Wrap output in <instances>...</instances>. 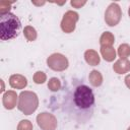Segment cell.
<instances>
[{
    "mask_svg": "<svg viewBox=\"0 0 130 130\" xmlns=\"http://www.w3.org/2000/svg\"><path fill=\"white\" fill-rule=\"evenodd\" d=\"M57 100L54 109H60L66 117L84 125L93 117L95 109V96L92 89L82 79L73 78L62 88L59 95H53Z\"/></svg>",
    "mask_w": 130,
    "mask_h": 130,
    "instance_id": "6da1fadb",
    "label": "cell"
},
{
    "mask_svg": "<svg viewBox=\"0 0 130 130\" xmlns=\"http://www.w3.org/2000/svg\"><path fill=\"white\" fill-rule=\"evenodd\" d=\"M21 29V22L19 18L11 13L0 15V39L2 41H9L18 37Z\"/></svg>",
    "mask_w": 130,
    "mask_h": 130,
    "instance_id": "7a4b0ae2",
    "label": "cell"
},
{
    "mask_svg": "<svg viewBox=\"0 0 130 130\" xmlns=\"http://www.w3.org/2000/svg\"><path fill=\"white\" fill-rule=\"evenodd\" d=\"M39 106V99L38 95L29 90L21 91L18 96V104L17 109L23 113L24 115L32 114Z\"/></svg>",
    "mask_w": 130,
    "mask_h": 130,
    "instance_id": "3957f363",
    "label": "cell"
},
{
    "mask_svg": "<svg viewBox=\"0 0 130 130\" xmlns=\"http://www.w3.org/2000/svg\"><path fill=\"white\" fill-rule=\"evenodd\" d=\"M122 17V10L118 3H111L105 12V21L109 26L117 25Z\"/></svg>",
    "mask_w": 130,
    "mask_h": 130,
    "instance_id": "277c9868",
    "label": "cell"
},
{
    "mask_svg": "<svg viewBox=\"0 0 130 130\" xmlns=\"http://www.w3.org/2000/svg\"><path fill=\"white\" fill-rule=\"evenodd\" d=\"M47 64L49 68L54 71H64L68 68L69 62L64 55L60 53H54L47 58Z\"/></svg>",
    "mask_w": 130,
    "mask_h": 130,
    "instance_id": "5b68a950",
    "label": "cell"
},
{
    "mask_svg": "<svg viewBox=\"0 0 130 130\" xmlns=\"http://www.w3.org/2000/svg\"><path fill=\"white\" fill-rule=\"evenodd\" d=\"M37 123L42 130H56L57 119L53 114L44 112L37 116Z\"/></svg>",
    "mask_w": 130,
    "mask_h": 130,
    "instance_id": "8992f818",
    "label": "cell"
},
{
    "mask_svg": "<svg viewBox=\"0 0 130 130\" xmlns=\"http://www.w3.org/2000/svg\"><path fill=\"white\" fill-rule=\"evenodd\" d=\"M79 16L78 13L72 10H69L67 12L64 13L62 21H61V28L64 32L66 34H70L75 29L76 26V22L78 20Z\"/></svg>",
    "mask_w": 130,
    "mask_h": 130,
    "instance_id": "52a82bcc",
    "label": "cell"
},
{
    "mask_svg": "<svg viewBox=\"0 0 130 130\" xmlns=\"http://www.w3.org/2000/svg\"><path fill=\"white\" fill-rule=\"evenodd\" d=\"M17 101V94L13 90H8L3 93L2 96V103L6 110H12L16 106Z\"/></svg>",
    "mask_w": 130,
    "mask_h": 130,
    "instance_id": "ba28073f",
    "label": "cell"
},
{
    "mask_svg": "<svg viewBox=\"0 0 130 130\" xmlns=\"http://www.w3.org/2000/svg\"><path fill=\"white\" fill-rule=\"evenodd\" d=\"M9 84L12 88L22 89L27 85V79L21 74H12L9 77Z\"/></svg>",
    "mask_w": 130,
    "mask_h": 130,
    "instance_id": "9c48e42d",
    "label": "cell"
},
{
    "mask_svg": "<svg viewBox=\"0 0 130 130\" xmlns=\"http://www.w3.org/2000/svg\"><path fill=\"white\" fill-rule=\"evenodd\" d=\"M113 70L118 74H124L130 71V61L128 59H119L113 65Z\"/></svg>",
    "mask_w": 130,
    "mask_h": 130,
    "instance_id": "30bf717a",
    "label": "cell"
},
{
    "mask_svg": "<svg viewBox=\"0 0 130 130\" xmlns=\"http://www.w3.org/2000/svg\"><path fill=\"white\" fill-rule=\"evenodd\" d=\"M84 59L86 61L87 64H89L90 66H96L98 64H100L101 58L100 55L98 54V52H95L94 50H86L84 53Z\"/></svg>",
    "mask_w": 130,
    "mask_h": 130,
    "instance_id": "8fae6325",
    "label": "cell"
},
{
    "mask_svg": "<svg viewBox=\"0 0 130 130\" xmlns=\"http://www.w3.org/2000/svg\"><path fill=\"white\" fill-rule=\"evenodd\" d=\"M88 79H89L90 84L94 87H99L103 83V75L98 70H91L88 75Z\"/></svg>",
    "mask_w": 130,
    "mask_h": 130,
    "instance_id": "7c38bea8",
    "label": "cell"
},
{
    "mask_svg": "<svg viewBox=\"0 0 130 130\" xmlns=\"http://www.w3.org/2000/svg\"><path fill=\"white\" fill-rule=\"evenodd\" d=\"M115 42V37L111 31H105L100 38L101 47H112Z\"/></svg>",
    "mask_w": 130,
    "mask_h": 130,
    "instance_id": "4fadbf2b",
    "label": "cell"
},
{
    "mask_svg": "<svg viewBox=\"0 0 130 130\" xmlns=\"http://www.w3.org/2000/svg\"><path fill=\"white\" fill-rule=\"evenodd\" d=\"M101 54L108 62H112L116 58V51L113 47H101Z\"/></svg>",
    "mask_w": 130,
    "mask_h": 130,
    "instance_id": "5bb4252c",
    "label": "cell"
},
{
    "mask_svg": "<svg viewBox=\"0 0 130 130\" xmlns=\"http://www.w3.org/2000/svg\"><path fill=\"white\" fill-rule=\"evenodd\" d=\"M23 35L25 37V39L28 41V42H34L36 41L37 39V30L35 27L30 26V25H26L23 29Z\"/></svg>",
    "mask_w": 130,
    "mask_h": 130,
    "instance_id": "9a60e30c",
    "label": "cell"
},
{
    "mask_svg": "<svg viewBox=\"0 0 130 130\" xmlns=\"http://www.w3.org/2000/svg\"><path fill=\"white\" fill-rule=\"evenodd\" d=\"M118 55L120 59H127L130 56V46L128 44H122L118 48Z\"/></svg>",
    "mask_w": 130,
    "mask_h": 130,
    "instance_id": "2e32d148",
    "label": "cell"
},
{
    "mask_svg": "<svg viewBox=\"0 0 130 130\" xmlns=\"http://www.w3.org/2000/svg\"><path fill=\"white\" fill-rule=\"evenodd\" d=\"M48 88L51 91H58L61 89V81L57 77H52L49 79L48 82Z\"/></svg>",
    "mask_w": 130,
    "mask_h": 130,
    "instance_id": "e0dca14e",
    "label": "cell"
},
{
    "mask_svg": "<svg viewBox=\"0 0 130 130\" xmlns=\"http://www.w3.org/2000/svg\"><path fill=\"white\" fill-rule=\"evenodd\" d=\"M46 79H47V76H46V74H45L43 71H38V72H36L35 75H34V81H35L37 84H42V83H44V82L46 81Z\"/></svg>",
    "mask_w": 130,
    "mask_h": 130,
    "instance_id": "ac0fdd59",
    "label": "cell"
},
{
    "mask_svg": "<svg viewBox=\"0 0 130 130\" xmlns=\"http://www.w3.org/2000/svg\"><path fill=\"white\" fill-rule=\"evenodd\" d=\"M17 130H32V124L29 120H21L17 125Z\"/></svg>",
    "mask_w": 130,
    "mask_h": 130,
    "instance_id": "d6986e66",
    "label": "cell"
},
{
    "mask_svg": "<svg viewBox=\"0 0 130 130\" xmlns=\"http://www.w3.org/2000/svg\"><path fill=\"white\" fill-rule=\"evenodd\" d=\"M71 3V5L73 6V7H75V8H80L82 5H84L86 2L85 1H71L70 2Z\"/></svg>",
    "mask_w": 130,
    "mask_h": 130,
    "instance_id": "ffe728a7",
    "label": "cell"
},
{
    "mask_svg": "<svg viewBox=\"0 0 130 130\" xmlns=\"http://www.w3.org/2000/svg\"><path fill=\"white\" fill-rule=\"evenodd\" d=\"M125 83H126L127 87L130 88V74L126 75V77H125Z\"/></svg>",
    "mask_w": 130,
    "mask_h": 130,
    "instance_id": "44dd1931",
    "label": "cell"
},
{
    "mask_svg": "<svg viewBox=\"0 0 130 130\" xmlns=\"http://www.w3.org/2000/svg\"><path fill=\"white\" fill-rule=\"evenodd\" d=\"M128 14H129V16H130V7H129V10H128Z\"/></svg>",
    "mask_w": 130,
    "mask_h": 130,
    "instance_id": "7402d4cb",
    "label": "cell"
},
{
    "mask_svg": "<svg viewBox=\"0 0 130 130\" xmlns=\"http://www.w3.org/2000/svg\"><path fill=\"white\" fill-rule=\"evenodd\" d=\"M127 130H130V126H129V127H128V129H127Z\"/></svg>",
    "mask_w": 130,
    "mask_h": 130,
    "instance_id": "603a6c76",
    "label": "cell"
}]
</instances>
